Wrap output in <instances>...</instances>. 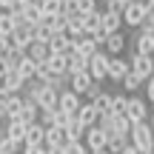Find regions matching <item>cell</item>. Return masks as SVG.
<instances>
[{
  "instance_id": "38",
  "label": "cell",
  "mask_w": 154,
  "mask_h": 154,
  "mask_svg": "<svg viewBox=\"0 0 154 154\" xmlns=\"http://www.w3.org/2000/svg\"><path fill=\"white\" fill-rule=\"evenodd\" d=\"M63 151H66V154H91V149L83 146V143H66V146H63Z\"/></svg>"
},
{
  "instance_id": "3",
  "label": "cell",
  "mask_w": 154,
  "mask_h": 154,
  "mask_svg": "<svg viewBox=\"0 0 154 154\" xmlns=\"http://www.w3.org/2000/svg\"><path fill=\"white\" fill-rule=\"evenodd\" d=\"M109 60H111V54L106 49H100L97 54L91 57V60H88V72H91V77L94 80H106V77H109Z\"/></svg>"
},
{
  "instance_id": "2",
  "label": "cell",
  "mask_w": 154,
  "mask_h": 154,
  "mask_svg": "<svg viewBox=\"0 0 154 154\" xmlns=\"http://www.w3.org/2000/svg\"><path fill=\"white\" fill-rule=\"evenodd\" d=\"M146 14H149V0H131V3L123 9V20H126V26H131V29L143 26Z\"/></svg>"
},
{
  "instance_id": "28",
  "label": "cell",
  "mask_w": 154,
  "mask_h": 154,
  "mask_svg": "<svg viewBox=\"0 0 154 154\" xmlns=\"http://www.w3.org/2000/svg\"><path fill=\"white\" fill-rule=\"evenodd\" d=\"M120 86H123V91H128V94H131V91H137V88H143V86H146V80H143L137 72H134V69H131V72L123 77V83H120Z\"/></svg>"
},
{
  "instance_id": "31",
  "label": "cell",
  "mask_w": 154,
  "mask_h": 154,
  "mask_svg": "<svg viewBox=\"0 0 154 154\" xmlns=\"http://www.w3.org/2000/svg\"><path fill=\"white\" fill-rule=\"evenodd\" d=\"M29 54H32L37 63H43V60L51 57V49H49V43H37V40H34V43L29 46Z\"/></svg>"
},
{
  "instance_id": "24",
  "label": "cell",
  "mask_w": 154,
  "mask_h": 154,
  "mask_svg": "<svg viewBox=\"0 0 154 154\" xmlns=\"http://www.w3.org/2000/svg\"><path fill=\"white\" fill-rule=\"evenodd\" d=\"M80 72H88V57L80 51H72L69 54V74H80Z\"/></svg>"
},
{
  "instance_id": "29",
  "label": "cell",
  "mask_w": 154,
  "mask_h": 154,
  "mask_svg": "<svg viewBox=\"0 0 154 154\" xmlns=\"http://www.w3.org/2000/svg\"><path fill=\"white\" fill-rule=\"evenodd\" d=\"M17 29V20H14V14H11L9 9H0V34H9L11 37V32Z\"/></svg>"
},
{
  "instance_id": "13",
  "label": "cell",
  "mask_w": 154,
  "mask_h": 154,
  "mask_svg": "<svg viewBox=\"0 0 154 154\" xmlns=\"http://www.w3.org/2000/svg\"><path fill=\"white\" fill-rule=\"evenodd\" d=\"M123 14L120 11H106L103 9V32H109V34H114V32H123Z\"/></svg>"
},
{
  "instance_id": "6",
  "label": "cell",
  "mask_w": 154,
  "mask_h": 154,
  "mask_svg": "<svg viewBox=\"0 0 154 154\" xmlns=\"http://www.w3.org/2000/svg\"><path fill=\"white\" fill-rule=\"evenodd\" d=\"M86 146H88L91 151L109 149V131H106V128H100V126H91V128H88V134H86Z\"/></svg>"
},
{
  "instance_id": "1",
  "label": "cell",
  "mask_w": 154,
  "mask_h": 154,
  "mask_svg": "<svg viewBox=\"0 0 154 154\" xmlns=\"http://www.w3.org/2000/svg\"><path fill=\"white\" fill-rule=\"evenodd\" d=\"M131 143L137 146L140 151L154 154V128H151V123H149V120L134 123V128H131Z\"/></svg>"
},
{
  "instance_id": "40",
  "label": "cell",
  "mask_w": 154,
  "mask_h": 154,
  "mask_svg": "<svg viewBox=\"0 0 154 154\" xmlns=\"http://www.w3.org/2000/svg\"><path fill=\"white\" fill-rule=\"evenodd\" d=\"M54 111H57V109H43V111H40V123H43L46 128L54 126Z\"/></svg>"
},
{
  "instance_id": "54",
  "label": "cell",
  "mask_w": 154,
  "mask_h": 154,
  "mask_svg": "<svg viewBox=\"0 0 154 154\" xmlns=\"http://www.w3.org/2000/svg\"><path fill=\"white\" fill-rule=\"evenodd\" d=\"M123 3H131V0H123Z\"/></svg>"
},
{
  "instance_id": "20",
  "label": "cell",
  "mask_w": 154,
  "mask_h": 154,
  "mask_svg": "<svg viewBox=\"0 0 154 154\" xmlns=\"http://www.w3.org/2000/svg\"><path fill=\"white\" fill-rule=\"evenodd\" d=\"M40 103L37 100H32V97H26V106H23V111H20V120L23 123H37L40 120Z\"/></svg>"
},
{
  "instance_id": "30",
  "label": "cell",
  "mask_w": 154,
  "mask_h": 154,
  "mask_svg": "<svg viewBox=\"0 0 154 154\" xmlns=\"http://www.w3.org/2000/svg\"><path fill=\"white\" fill-rule=\"evenodd\" d=\"M66 134H69V143H80V140L88 134V126H83L80 120H74V123H69Z\"/></svg>"
},
{
  "instance_id": "22",
  "label": "cell",
  "mask_w": 154,
  "mask_h": 154,
  "mask_svg": "<svg viewBox=\"0 0 154 154\" xmlns=\"http://www.w3.org/2000/svg\"><path fill=\"white\" fill-rule=\"evenodd\" d=\"M17 72L26 77V80H34V77H37V60L26 51V54H23V60L17 63Z\"/></svg>"
},
{
  "instance_id": "23",
  "label": "cell",
  "mask_w": 154,
  "mask_h": 154,
  "mask_svg": "<svg viewBox=\"0 0 154 154\" xmlns=\"http://www.w3.org/2000/svg\"><path fill=\"white\" fill-rule=\"evenodd\" d=\"M106 51H109V54H123V51H126V34H123V32L109 34V40H106Z\"/></svg>"
},
{
  "instance_id": "15",
  "label": "cell",
  "mask_w": 154,
  "mask_h": 154,
  "mask_svg": "<svg viewBox=\"0 0 154 154\" xmlns=\"http://www.w3.org/2000/svg\"><path fill=\"white\" fill-rule=\"evenodd\" d=\"M26 146H46V126L43 123H29V134H26Z\"/></svg>"
},
{
  "instance_id": "46",
  "label": "cell",
  "mask_w": 154,
  "mask_h": 154,
  "mask_svg": "<svg viewBox=\"0 0 154 154\" xmlns=\"http://www.w3.org/2000/svg\"><path fill=\"white\" fill-rule=\"evenodd\" d=\"M9 100H11V91H9V88L3 86V83H0V106L6 109V103H9Z\"/></svg>"
},
{
  "instance_id": "9",
  "label": "cell",
  "mask_w": 154,
  "mask_h": 154,
  "mask_svg": "<svg viewBox=\"0 0 154 154\" xmlns=\"http://www.w3.org/2000/svg\"><path fill=\"white\" fill-rule=\"evenodd\" d=\"M6 134H9L11 140H17L20 146H26V134H29V123H23L20 117H11L9 126H6Z\"/></svg>"
},
{
  "instance_id": "51",
  "label": "cell",
  "mask_w": 154,
  "mask_h": 154,
  "mask_svg": "<svg viewBox=\"0 0 154 154\" xmlns=\"http://www.w3.org/2000/svg\"><path fill=\"white\" fill-rule=\"evenodd\" d=\"M91 154H111L109 149H97V151H91Z\"/></svg>"
},
{
  "instance_id": "49",
  "label": "cell",
  "mask_w": 154,
  "mask_h": 154,
  "mask_svg": "<svg viewBox=\"0 0 154 154\" xmlns=\"http://www.w3.org/2000/svg\"><path fill=\"white\" fill-rule=\"evenodd\" d=\"M14 3H17V0H0V9H11Z\"/></svg>"
},
{
  "instance_id": "53",
  "label": "cell",
  "mask_w": 154,
  "mask_h": 154,
  "mask_svg": "<svg viewBox=\"0 0 154 154\" xmlns=\"http://www.w3.org/2000/svg\"><path fill=\"white\" fill-rule=\"evenodd\" d=\"M149 123H151V128H154V114H151V117H149Z\"/></svg>"
},
{
  "instance_id": "27",
  "label": "cell",
  "mask_w": 154,
  "mask_h": 154,
  "mask_svg": "<svg viewBox=\"0 0 154 154\" xmlns=\"http://www.w3.org/2000/svg\"><path fill=\"white\" fill-rule=\"evenodd\" d=\"M23 106H26V97H20V94H11V100L6 103V120H11V117H20Z\"/></svg>"
},
{
  "instance_id": "34",
  "label": "cell",
  "mask_w": 154,
  "mask_h": 154,
  "mask_svg": "<svg viewBox=\"0 0 154 154\" xmlns=\"http://www.w3.org/2000/svg\"><path fill=\"white\" fill-rule=\"evenodd\" d=\"M46 88V83L40 80V77H34V80H26V97H32V100H37V94Z\"/></svg>"
},
{
  "instance_id": "42",
  "label": "cell",
  "mask_w": 154,
  "mask_h": 154,
  "mask_svg": "<svg viewBox=\"0 0 154 154\" xmlns=\"http://www.w3.org/2000/svg\"><path fill=\"white\" fill-rule=\"evenodd\" d=\"M63 11H66V14H80V6H77V0H63Z\"/></svg>"
},
{
  "instance_id": "36",
  "label": "cell",
  "mask_w": 154,
  "mask_h": 154,
  "mask_svg": "<svg viewBox=\"0 0 154 154\" xmlns=\"http://www.w3.org/2000/svg\"><path fill=\"white\" fill-rule=\"evenodd\" d=\"M49 23H51V29H54V32H66V26H69V14H66V11H60V14L49 17Z\"/></svg>"
},
{
  "instance_id": "21",
  "label": "cell",
  "mask_w": 154,
  "mask_h": 154,
  "mask_svg": "<svg viewBox=\"0 0 154 154\" xmlns=\"http://www.w3.org/2000/svg\"><path fill=\"white\" fill-rule=\"evenodd\" d=\"M66 34L72 40H80L86 37V26H83V14H69V26H66Z\"/></svg>"
},
{
  "instance_id": "4",
  "label": "cell",
  "mask_w": 154,
  "mask_h": 154,
  "mask_svg": "<svg viewBox=\"0 0 154 154\" xmlns=\"http://www.w3.org/2000/svg\"><path fill=\"white\" fill-rule=\"evenodd\" d=\"M131 72V60H123V54H111L109 60V80L123 83V77Z\"/></svg>"
},
{
  "instance_id": "50",
  "label": "cell",
  "mask_w": 154,
  "mask_h": 154,
  "mask_svg": "<svg viewBox=\"0 0 154 154\" xmlns=\"http://www.w3.org/2000/svg\"><path fill=\"white\" fill-rule=\"evenodd\" d=\"M49 154H66L63 149H49Z\"/></svg>"
},
{
  "instance_id": "44",
  "label": "cell",
  "mask_w": 154,
  "mask_h": 154,
  "mask_svg": "<svg viewBox=\"0 0 154 154\" xmlns=\"http://www.w3.org/2000/svg\"><path fill=\"white\" fill-rule=\"evenodd\" d=\"M23 154H49V146H26Z\"/></svg>"
},
{
  "instance_id": "41",
  "label": "cell",
  "mask_w": 154,
  "mask_h": 154,
  "mask_svg": "<svg viewBox=\"0 0 154 154\" xmlns=\"http://www.w3.org/2000/svg\"><path fill=\"white\" fill-rule=\"evenodd\" d=\"M11 51V37L9 34H0V57H6Z\"/></svg>"
},
{
  "instance_id": "35",
  "label": "cell",
  "mask_w": 154,
  "mask_h": 154,
  "mask_svg": "<svg viewBox=\"0 0 154 154\" xmlns=\"http://www.w3.org/2000/svg\"><path fill=\"white\" fill-rule=\"evenodd\" d=\"M126 111H128V97H126V94H114L111 114H114V117H120V114H126Z\"/></svg>"
},
{
  "instance_id": "48",
  "label": "cell",
  "mask_w": 154,
  "mask_h": 154,
  "mask_svg": "<svg viewBox=\"0 0 154 154\" xmlns=\"http://www.w3.org/2000/svg\"><path fill=\"white\" fill-rule=\"evenodd\" d=\"M120 154H137V146H134V143H128V146H126V149H123Z\"/></svg>"
},
{
  "instance_id": "47",
  "label": "cell",
  "mask_w": 154,
  "mask_h": 154,
  "mask_svg": "<svg viewBox=\"0 0 154 154\" xmlns=\"http://www.w3.org/2000/svg\"><path fill=\"white\" fill-rule=\"evenodd\" d=\"M100 94H103V88H100L97 83H94V86L88 88V94H86V97H88V100H94V97H100Z\"/></svg>"
},
{
  "instance_id": "26",
  "label": "cell",
  "mask_w": 154,
  "mask_h": 154,
  "mask_svg": "<svg viewBox=\"0 0 154 154\" xmlns=\"http://www.w3.org/2000/svg\"><path fill=\"white\" fill-rule=\"evenodd\" d=\"M128 143H131L128 134H120V131H111V134H109V151H111V154H120Z\"/></svg>"
},
{
  "instance_id": "39",
  "label": "cell",
  "mask_w": 154,
  "mask_h": 154,
  "mask_svg": "<svg viewBox=\"0 0 154 154\" xmlns=\"http://www.w3.org/2000/svg\"><path fill=\"white\" fill-rule=\"evenodd\" d=\"M77 6H80V14H91V11L100 9L97 0H77Z\"/></svg>"
},
{
  "instance_id": "18",
  "label": "cell",
  "mask_w": 154,
  "mask_h": 154,
  "mask_svg": "<svg viewBox=\"0 0 154 154\" xmlns=\"http://www.w3.org/2000/svg\"><path fill=\"white\" fill-rule=\"evenodd\" d=\"M134 51L140 54H154V32H140L134 37Z\"/></svg>"
},
{
  "instance_id": "16",
  "label": "cell",
  "mask_w": 154,
  "mask_h": 154,
  "mask_svg": "<svg viewBox=\"0 0 154 154\" xmlns=\"http://www.w3.org/2000/svg\"><path fill=\"white\" fill-rule=\"evenodd\" d=\"M80 94L74 91V88H66V91H60V106L57 109H63V111H80Z\"/></svg>"
},
{
  "instance_id": "19",
  "label": "cell",
  "mask_w": 154,
  "mask_h": 154,
  "mask_svg": "<svg viewBox=\"0 0 154 154\" xmlns=\"http://www.w3.org/2000/svg\"><path fill=\"white\" fill-rule=\"evenodd\" d=\"M83 26H86V34L103 32V9L91 11V14H83Z\"/></svg>"
},
{
  "instance_id": "25",
  "label": "cell",
  "mask_w": 154,
  "mask_h": 154,
  "mask_svg": "<svg viewBox=\"0 0 154 154\" xmlns=\"http://www.w3.org/2000/svg\"><path fill=\"white\" fill-rule=\"evenodd\" d=\"M34 32V40H37V43H51V37H54V29H51V23L49 20H43V23H37V26L32 29Z\"/></svg>"
},
{
  "instance_id": "11",
  "label": "cell",
  "mask_w": 154,
  "mask_h": 154,
  "mask_svg": "<svg viewBox=\"0 0 154 154\" xmlns=\"http://www.w3.org/2000/svg\"><path fill=\"white\" fill-rule=\"evenodd\" d=\"M94 83H97V80L91 77V72H80V74H72V86H69V88H74V91L83 97V94H88V88H91Z\"/></svg>"
},
{
  "instance_id": "14",
  "label": "cell",
  "mask_w": 154,
  "mask_h": 154,
  "mask_svg": "<svg viewBox=\"0 0 154 154\" xmlns=\"http://www.w3.org/2000/svg\"><path fill=\"white\" fill-rule=\"evenodd\" d=\"M0 83H3V86L9 88L11 94H20L23 88H26V77H23L20 72H17V69H11V72L6 74V77H3V80H0Z\"/></svg>"
},
{
  "instance_id": "17",
  "label": "cell",
  "mask_w": 154,
  "mask_h": 154,
  "mask_svg": "<svg viewBox=\"0 0 154 154\" xmlns=\"http://www.w3.org/2000/svg\"><path fill=\"white\" fill-rule=\"evenodd\" d=\"M97 120H100V109L91 103V100H88V103H83V106H80V123L91 128V126H97Z\"/></svg>"
},
{
  "instance_id": "52",
  "label": "cell",
  "mask_w": 154,
  "mask_h": 154,
  "mask_svg": "<svg viewBox=\"0 0 154 154\" xmlns=\"http://www.w3.org/2000/svg\"><path fill=\"white\" fill-rule=\"evenodd\" d=\"M0 120H6V111H3V106H0Z\"/></svg>"
},
{
  "instance_id": "7",
  "label": "cell",
  "mask_w": 154,
  "mask_h": 154,
  "mask_svg": "<svg viewBox=\"0 0 154 154\" xmlns=\"http://www.w3.org/2000/svg\"><path fill=\"white\" fill-rule=\"evenodd\" d=\"M72 51H80V54H86L88 60H91V57L100 51V43L91 37V34H86V37H80V40H72Z\"/></svg>"
},
{
  "instance_id": "43",
  "label": "cell",
  "mask_w": 154,
  "mask_h": 154,
  "mask_svg": "<svg viewBox=\"0 0 154 154\" xmlns=\"http://www.w3.org/2000/svg\"><path fill=\"white\" fill-rule=\"evenodd\" d=\"M11 69H14V66H11V60H9V54H6V57H0V80H3V77L9 74Z\"/></svg>"
},
{
  "instance_id": "12",
  "label": "cell",
  "mask_w": 154,
  "mask_h": 154,
  "mask_svg": "<svg viewBox=\"0 0 154 154\" xmlns=\"http://www.w3.org/2000/svg\"><path fill=\"white\" fill-rule=\"evenodd\" d=\"M37 103H40V109H57V106H60V91L46 83V88L37 94Z\"/></svg>"
},
{
  "instance_id": "32",
  "label": "cell",
  "mask_w": 154,
  "mask_h": 154,
  "mask_svg": "<svg viewBox=\"0 0 154 154\" xmlns=\"http://www.w3.org/2000/svg\"><path fill=\"white\" fill-rule=\"evenodd\" d=\"M49 66L54 69V74H69V54H51Z\"/></svg>"
},
{
  "instance_id": "45",
  "label": "cell",
  "mask_w": 154,
  "mask_h": 154,
  "mask_svg": "<svg viewBox=\"0 0 154 154\" xmlns=\"http://www.w3.org/2000/svg\"><path fill=\"white\" fill-rule=\"evenodd\" d=\"M146 100H149V103H154V74L146 80Z\"/></svg>"
},
{
  "instance_id": "56",
  "label": "cell",
  "mask_w": 154,
  "mask_h": 154,
  "mask_svg": "<svg viewBox=\"0 0 154 154\" xmlns=\"http://www.w3.org/2000/svg\"><path fill=\"white\" fill-rule=\"evenodd\" d=\"M0 154H6V151H0Z\"/></svg>"
},
{
  "instance_id": "37",
  "label": "cell",
  "mask_w": 154,
  "mask_h": 154,
  "mask_svg": "<svg viewBox=\"0 0 154 154\" xmlns=\"http://www.w3.org/2000/svg\"><path fill=\"white\" fill-rule=\"evenodd\" d=\"M43 11H46V17L60 14L63 11V0H43Z\"/></svg>"
},
{
  "instance_id": "5",
  "label": "cell",
  "mask_w": 154,
  "mask_h": 154,
  "mask_svg": "<svg viewBox=\"0 0 154 154\" xmlns=\"http://www.w3.org/2000/svg\"><path fill=\"white\" fill-rule=\"evenodd\" d=\"M131 69L137 72L143 80H149V77L154 74V54H140V51H134L131 57Z\"/></svg>"
},
{
  "instance_id": "57",
  "label": "cell",
  "mask_w": 154,
  "mask_h": 154,
  "mask_svg": "<svg viewBox=\"0 0 154 154\" xmlns=\"http://www.w3.org/2000/svg\"><path fill=\"white\" fill-rule=\"evenodd\" d=\"M40 3H43V0H40Z\"/></svg>"
},
{
  "instance_id": "8",
  "label": "cell",
  "mask_w": 154,
  "mask_h": 154,
  "mask_svg": "<svg viewBox=\"0 0 154 154\" xmlns=\"http://www.w3.org/2000/svg\"><path fill=\"white\" fill-rule=\"evenodd\" d=\"M128 117H131V123H143V120H149V106H146V100H140V97H128V111H126Z\"/></svg>"
},
{
  "instance_id": "10",
  "label": "cell",
  "mask_w": 154,
  "mask_h": 154,
  "mask_svg": "<svg viewBox=\"0 0 154 154\" xmlns=\"http://www.w3.org/2000/svg\"><path fill=\"white\" fill-rule=\"evenodd\" d=\"M66 143H69L66 128H60V126H49L46 128V146H49V149H63Z\"/></svg>"
},
{
  "instance_id": "33",
  "label": "cell",
  "mask_w": 154,
  "mask_h": 154,
  "mask_svg": "<svg viewBox=\"0 0 154 154\" xmlns=\"http://www.w3.org/2000/svg\"><path fill=\"white\" fill-rule=\"evenodd\" d=\"M91 103H94V106H97V109H100V114H109V111H111V106H114V94L103 91V94H100V97H94Z\"/></svg>"
},
{
  "instance_id": "55",
  "label": "cell",
  "mask_w": 154,
  "mask_h": 154,
  "mask_svg": "<svg viewBox=\"0 0 154 154\" xmlns=\"http://www.w3.org/2000/svg\"><path fill=\"white\" fill-rule=\"evenodd\" d=\"M149 3H151V6H154V0H149Z\"/></svg>"
}]
</instances>
